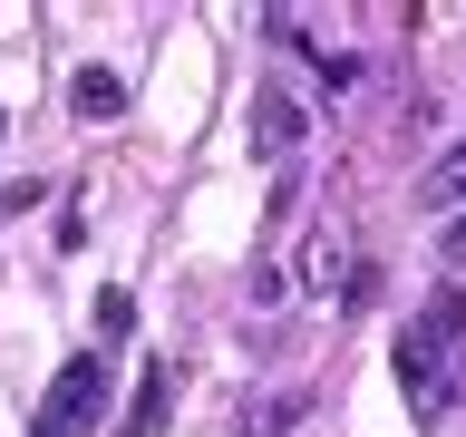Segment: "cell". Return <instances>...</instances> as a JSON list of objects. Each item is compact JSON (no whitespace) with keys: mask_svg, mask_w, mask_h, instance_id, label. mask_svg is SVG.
Instances as JSON below:
<instances>
[{"mask_svg":"<svg viewBox=\"0 0 466 437\" xmlns=\"http://www.w3.org/2000/svg\"><path fill=\"white\" fill-rule=\"evenodd\" d=\"M399 389L418 418H447V408H466V291H428L418 311H408L399 330Z\"/></svg>","mask_w":466,"mask_h":437,"instance_id":"obj_1","label":"cell"},{"mask_svg":"<svg viewBox=\"0 0 466 437\" xmlns=\"http://www.w3.org/2000/svg\"><path fill=\"white\" fill-rule=\"evenodd\" d=\"M97 408H107V360H97V350H78V360L49 379V399H39L29 437H87V428H97Z\"/></svg>","mask_w":466,"mask_h":437,"instance_id":"obj_2","label":"cell"},{"mask_svg":"<svg viewBox=\"0 0 466 437\" xmlns=\"http://www.w3.org/2000/svg\"><path fill=\"white\" fill-rule=\"evenodd\" d=\"M175 360H146L137 370V399H127V437H166V418H175Z\"/></svg>","mask_w":466,"mask_h":437,"instance_id":"obj_3","label":"cell"},{"mask_svg":"<svg viewBox=\"0 0 466 437\" xmlns=\"http://www.w3.org/2000/svg\"><path fill=\"white\" fill-rule=\"evenodd\" d=\"M253 146L272 156V166H282L291 146H301V107H291L282 87H262V97H253Z\"/></svg>","mask_w":466,"mask_h":437,"instance_id":"obj_4","label":"cell"},{"mask_svg":"<svg viewBox=\"0 0 466 437\" xmlns=\"http://www.w3.org/2000/svg\"><path fill=\"white\" fill-rule=\"evenodd\" d=\"M68 97H78V117H116V107H127V78H116V68H78Z\"/></svg>","mask_w":466,"mask_h":437,"instance_id":"obj_5","label":"cell"},{"mask_svg":"<svg viewBox=\"0 0 466 437\" xmlns=\"http://www.w3.org/2000/svg\"><path fill=\"white\" fill-rule=\"evenodd\" d=\"M428 204H466V137L428 166Z\"/></svg>","mask_w":466,"mask_h":437,"instance_id":"obj_6","label":"cell"},{"mask_svg":"<svg viewBox=\"0 0 466 437\" xmlns=\"http://www.w3.org/2000/svg\"><path fill=\"white\" fill-rule=\"evenodd\" d=\"M291 418H301V399H262V408H253V418H243V437H282V428H291Z\"/></svg>","mask_w":466,"mask_h":437,"instance_id":"obj_7","label":"cell"},{"mask_svg":"<svg viewBox=\"0 0 466 437\" xmlns=\"http://www.w3.org/2000/svg\"><path fill=\"white\" fill-rule=\"evenodd\" d=\"M127 320H137V301L127 291H97V340H127Z\"/></svg>","mask_w":466,"mask_h":437,"instance_id":"obj_8","label":"cell"},{"mask_svg":"<svg viewBox=\"0 0 466 437\" xmlns=\"http://www.w3.org/2000/svg\"><path fill=\"white\" fill-rule=\"evenodd\" d=\"M311 68H320V87H350L360 78V49H311Z\"/></svg>","mask_w":466,"mask_h":437,"instance_id":"obj_9","label":"cell"},{"mask_svg":"<svg viewBox=\"0 0 466 437\" xmlns=\"http://www.w3.org/2000/svg\"><path fill=\"white\" fill-rule=\"evenodd\" d=\"M447 262H466V224H447Z\"/></svg>","mask_w":466,"mask_h":437,"instance_id":"obj_10","label":"cell"}]
</instances>
